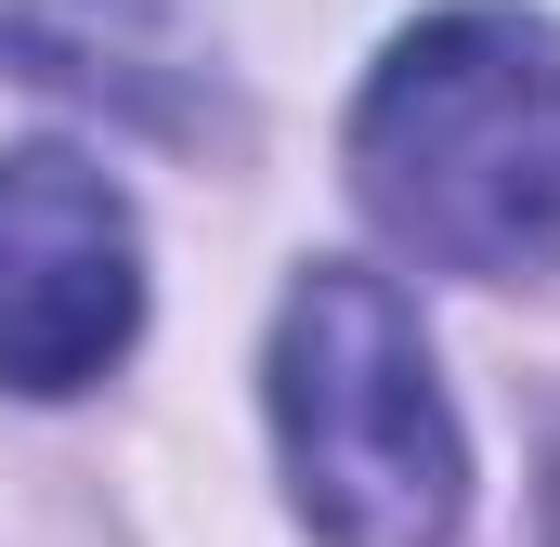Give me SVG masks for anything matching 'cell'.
Instances as JSON below:
<instances>
[{
	"label": "cell",
	"instance_id": "cell-1",
	"mask_svg": "<svg viewBox=\"0 0 560 547\" xmlns=\"http://www.w3.org/2000/svg\"><path fill=\"white\" fill-rule=\"evenodd\" d=\"M352 196L430 274L560 261V26L522 0H456L392 39L352 105Z\"/></svg>",
	"mask_w": 560,
	"mask_h": 547
},
{
	"label": "cell",
	"instance_id": "cell-2",
	"mask_svg": "<svg viewBox=\"0 0 560 547\" xmlns=\"http://www.w3.org/2000/svg\"><path fill=\"white\" fill-rule=\"evenodd\" d=\"M275 443L300 482V522L326 547H456V522H469V443L443 405L430 326L365 261H313L287 287Z\"/></svg>",
	"mask_w": 560,
	"mask_h": 547
},
{
	"label": "cell",
	"instance_id": "cell-3",
	"mask_svg": "<svg viewBox=\"0 0 560 547\" xmlns=\"http://www.w3.org/2000/svg\"><path fill=\"white\" fill-rule=\"evenodd\" d=\"M131 326H143L131 196L66 143L0 156V379L13 392H92L131 352Z\"/></svg>",
	"mask_w": 560,
	"mask_h": 547
},
{
	"label": "cell",
	"instance_id": "cell-4",
	"mask_svg": "<svg viewBox=\"0 0 560 547\" xmlns=\"http://www.w3.org/2000/svg\"><path fill=\"white\" fill-rule=\"evenodd\" d=\"M13 66L52 79V92H92V105H131V118H170V13L156 0H13Z\"/></svg>",
	"mask_w": 560,
	"mask_h": 547
}]
</instances>
